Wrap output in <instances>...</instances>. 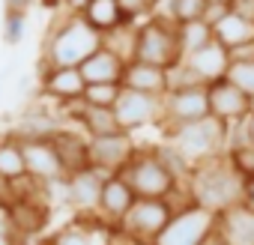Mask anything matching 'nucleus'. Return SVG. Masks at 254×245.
I'll return each instance as SVG.
<instances>
[{"label": "nucleus", "instance_id": "nucleus-1", "mask_svg": "<svg viewBox=\"0 0 254 245\" xmlns=\"http://www.w3.org/2000/svg\"><path fill=\"white\" fill-rule=\"evenodd\" d=\"M96 48H102V36L75 12H63L54 18L42 39V63L39 66H81Z\"/></svg>", "mask_w": 254, "mask_h": 245}, {"label": "nucleus", "instance_id": "nucleus-2", "mask_svg": "<svg viewBox=\"0 0 254 245\" xmlns=\"http://www.w3.org/2000/svg\"><path fill=\"white\" fill-rule=\"evenodd\" d=\"M191 203L209 209L212 215H221L227 212L230 206L239 203L242 197V177L227 165L224 156L212 159V162H203L194 168L189 185H186Z\"/></svg>", "mask_w": 254, "mask_h": 245}, {"label": "nucleus", "instance_id": "nucleus-3", "mask_svg": "<svg viewBox=\"0 0 254 245\" xmlns=\"http://www.w3.org/2000/svg\"><path fill=\"white\" fill-rule=\"evenodd\" d=\"M132 60H144L162 69H174L183 60L180 51V36H177V24L156 12L153 18L141 21L135 27V48H132Z\"/></svg>", "mask_w": 254, "mask_h": 245}, {"label": "nucleus", "instance_id": "nucleus-4", "mask_svg": "<svg viewBox=\"0 0 254 245\" xmlns=\"http://www.w3.org/2000/svg\"><path fill=\"white\" fill-rule=\"evenodd\" d=\"M177 194V191H174ZM171 197H138L135 206L126 212V218L117 224L120 236L123 239H129L132 245H153L156 236L168 227V221L174 218V212L186 203H177ZM191 203V200H189Z\"/></svg>", "mask_w": 254, "mask_h": 245}, {"label": "nucleus", "instance_id": "nucleus-5", "mask_svg": "<svg viewBox=\"0 0 254 245\" xmlns=\"http://www.w3.org/2000/svg\"><path fill=\"white\" fill-rule=\"evenodd\" d=\"M224 132H227L224 122H218L215 117H203L197 122H186V126L168 129L165 141H171L197 168L203 162H212V159L224 156Z\"/></svg>", "mask_w": 254, "mask_h": 245}, {"label": "nucleus", "instance_id": "nucleus-6", "mask_svg": "<svg viewBox=\"0 0 254 245\" xmlns=\"http://www.w3.org/2000/svg\"><path fill=\"white\" fill-rule=\"evenodd\" d=\"M123 177L129 180V185L138 197H171L174 191L183 188L174 180V174L159 162L153 147H138L135 156L129 159V165L123 168Z\"/></svg>", "mask_w": 254, "mask_h": 245}, {"label": "nucleus", "instance_id": "nucleus-7", "mask_svg": "<svg viewBox=\"0 0 254 245\" xmlns=\"http://www.w3.org/2000/svg\"><path fill=\"white\" fill-rule=\"evenodd\" d=\"M203 117H209V99H206V87L203 84L171 87L162 96V122L159 126L165 132L177 129V126H186V122H197Z\"/></svg>", "mask_w": 254, "mask_h": 245}, {"label": "nucleus", "instance_id": "nucleus-8", "mask_svg": "<svg viewBox=\"0 0 254 245\" xmlns=\"http://www.w3.org/2000/svg\"><path fill=\"white\" fill-rule=\"evenodd\" d=\"M215 218L218 215H212L209 209H203L197 203H186L174 212V218L156 236L153 245H200L206 239V233L215 227Z\"/></svg>", "mask_w": 254, "mask_h": 245}, {"label": "nucleus", "instance_id": "nucleus-9", "mask_svg": "<svg viewBox=\"0 0 254 245\" xmlns=\"http://www.w3.org/2000/svg\"><path fill=\"white\" fill-rule=\"evenodd\" d=\"M114 114H117L120 129L135 135V132H141L147 126H159L162 122V96L123 87L120 99L114 102Z\"/></svg>", "mask_w": 254, "mask_h": 245}, {"label": "nucleus", "instance_id": "nucleus-10", "mask_svg": "<svg viewBox=\"0 0 254 245\" xmlns=\"http://www.w3.org/2000/svg\"><path fill=\"white\" fill-rule=\"evenodd\" d=\"M138 144L132 138V132H114V135H96L87 138V156H90V168L108 174H120L129 159L135 156Z\"/></svg>", "mask_w": 254, "mask_h": 245}, {"label": "nucleus", "instance_id": "nucleus-11", "mask_svg": "<svg viewBox=\"0 0 254 245\" xmlns=\"http://www.w3.org/2000/svg\"><path fill=\"white\" fill-rule=\"evenodd\" d=\"M87 81L78 66H39V99H48L60 108L84 99Z\"/></svg>", "mask_w": 254, "mask_h": 245}, {"label": "nucleus", "instance_id": "nucleus-12", "mask_svg": "<svg viewBox=\"0 0 254 245\" xmlns=\"http://www.w3.org/2000/svg\"><path fill=\"white\" fill-rule=\"evenodd\" d=\"M206 99H209V117H215L218 122L230 126V122L245 120L254 111V99H248L236 84H230L227 78L206 84Z\"/></svg>", "mask_w": 254, "mask_h": 245}, {"label": "nucleus", "instance_id": "nucleus-13", "mask_svg": "<svg viewBox=\"0 0 254 245\" xmlns=\"http://www.w3.org/2000/svg\"><path fill=\"white\" fill-rule=\"evenodd\" d=\"M135 200H138V194L132 191V185H129V180L123 177V171L120 174H108L105 183H102V191H99V209H96V215L105 224L117 227L126 218V212L135 206Z\"/></svg>", "mask_w": 254, "mask_h": 245}, {"label": "nucleus", "instance_id": "nucleus-14", "mask_svg": "<svg viewBox=\"0 0 254 245\" xmlns=\"http://www.w3.org/2000/svg\"><path fill=\"white\" fill-rule=\"evenodd\" d=\"M21 153H24V168H27L30 180L45 183L54 177H66L60 153L51 138H27V141H21Z\"/></svg>", "mask_w": 254, "mask_h": 245}, {"label": "nucleus", "instance_id": "nucleus-15", "mask_svg": "<svg viewBox=\"0 0 254 245\" xmlns=\"http://www.w3.org/2000/svg\"><path fill=\"white\" fill-rule=\"evenodd\" d=\"M105 174L96 168H84L69 174V206L78 215H93L99 209V191H102Z\"/></svg>", "mask_w": 254, "mask_h": 245}, {"label": "nucleus", "instance_id": "nucleus-16", "mask_svg": "<svg viewBox=\"0 0 254 245\" xmlns=\"http://www.w3.org/2000/svg\"><path fill=\"white\" fill-rule=\"evenodd\" d=\"M183 63L197 75V81L200 84H212V81H221L224 75H227V66H230V54H227V48L221 45V42H209V45H203L200 51H194V54H186L183 57Z\"/></svg>", "mask_w": 254, "mask_h": 245}, {"label": "nucleus", "instance_id": "nucleus-17", "mask_svg": "<svg viewBox=\"0 0 254 245\" xmlns=\"http://www.w3.org/2000/svg\"><path fill=\"white\" fill-rule=\"evenodd\" d=\"M60 129H63L60 117H57L51 108H45L42 102H36V105H30L27 111H21L18 122H15L9 132H12L18 141H27V138H54Z\"/></svg>", "mask_w": 254, "mask_h": 245}, {"label": "nucleus", "instance_id": "nucleus-18", "mask_svg": "<svg viewBox=\"0 0 254 245\" xmlns=\"http://www.w3.org/2000/svg\"><path fill=\"white\" fill-rule=\"evenodd\" d=\"M120 84L129 87V90L165 96L168 93V69L153 66V63H144V60H126V69H123Z\"/></svg>", "mask_w": 254, "mask_h": 245}, {"label": "nucleus", "instance_id": "nucleus-19", "mask_svg": "<svg viewBox=\"0 0 254 245\" xmlns=\"http://www.w3.org/2000/svg\"><path fill=\"white\" fill-rule=\"evenodd\" d=\"M81 75H84V81L87 84H120V78H123V69H126V60L120 57V54H114L111 48H96L81 66Z\"/></svg>", "mask_w": 254, "mask_h": 245}, {"label": "nucleus", "instance_id": "nucleus-20", "mask_svg": "<svg viewBox=\"0 0 254 245\" xmlns=\"http://www.w3.org/2000/svg\"><path fill=\"white\" fill-rule=\"evenodd\" d=\"M54 147L60 153V162H63V171L66 174H75V171H84L90 168V156H87V135L78 132V129H60L54 138Z\"/></svg>", "mask_w": 254, "mask_h": 245}, {"label": "nucleus", "instance_id": "nucleus-21", "mask_svg": "<svg viewBox=\"0 0 254 245\" xmlns=\"http://www.w3.org/2000/svg\"><path fill=\"white\" fill-rule=\"evenodd\" d=\"M215 227L221 230L227 245H254V212H248L239 203L221 212L215 218Z\"/></svg>", "mask_w": 254, "mask_h": 245}, {"label": "nucleus", "instance_id": "nucleus-22", "mask_svg": "<svg viewBox=\"0 0 254 245\" xmlns=\"http://www.w3.org/2000/svg\"><path fill=\"white\" fill-rule=\"evenodd\" d=\"M48 203L42 197H21V200H12V218H15V233L21 239L39 233L45 227V218H48Z\"/></svg>", "mask_w": 254, "mask_h": 245}, {"label": "nucleus", "instance_id": "nucleus-23", "mask_svg": "<svg viewBox=\"0 0 254 245\" xmlns=\"http://www.w3.org/2000/svg\"><path fill=\"white\" fill-rule=\"evenodd\" d=\"M78 15H81L99 36H105V33H111V30H117V27L126 24L117 0H87V6H84Z\"/></svg>", "mask_w": 254, "mask_h": 245}, {"label": "nucleus", "instance_id": "nucleus-24", "mask_svg": "<svg viewBox=\"0 0 254 245\" xmlns=\"http://www.w3.org/2000/svg\"><path fill=\"white\" fill-rule=\"evenodd\" d=\"M212 36H215V42H221V45L230 51V48L245 45V42L254 39V24L245 21V18H239L236 12H227L224 18H218V21L212 24Z\"/></svg>", "mask_w": 254, "mask_h": 245}, {"label": "nucleus", "instance_id": "nucleus-25", "mask_svg": "<svg viewBox=\"0 0 254 245\" xmlns=\"http://www.w3.org/2000/svg\"><path fill=\"white\" fill-rule=\"evenodd\" d=\"M27 177V168H24V153H21V141L6 132L0 138V180L6 183H18Z\"/></svg>", "mask_w": 254, "mask_h": 245}, {"label": "nucleus", "instance_id": "nucleus-26", "mask_svg": "<svg viewBox=\"0 0 254 245\" xmlns=\"http://www.w3.org/2000/svg\"><path fill=\"white\" fill-rule=\"evenodd\" d=\"M153 153H156V156H159V162L174 174V180L186 188V185H189V180H191V174H194V165H191V162H189V159H186L174 144H171V141L153 144Z\"/></svg>", "mask_w": 254, "mask_h": 245}, {"label": "nucleus", "instance_id": "nucleus-27", "mask_svg": "<svg viewBox=\"0 0 254 245\" xmlns=\"http://www.w3.org/2000/svg\"><path fill=\"white\" fill-rule=\"evenodd\" d=\"M177 36H180V51L183 57L186 54H194L200 51L203 45H209L215 36H212V27L200 18V21H189V24H177Z\"/></svg>", "mask_w": 254, "mask_h": 245}, {"label": "nucleus", "instance_id": "nucleus-28", "mask_svg": "<svg viewBox=\"0 0 254 245\" xmlns=\"http://www.w3.org/2000/svg\"><path fill=\"white\" fill-rule=\"evenodd\" d=\"M45 245H96V233L87 221H69L63 227H57Z\"/></svg>", "mask_w": 254, "mask_h": 245}, {"label": "nucleus", "instance_id": "nucleus-29", "mask_svg": "<svg viewBox=\"0 0 254 245\" xmlns=\"http://www.w3.org/2000/svg\"><path fill=\"white\" fill-rule=\"evenodd\" d=\"M206 0H168V18L174 24H189V21H200L206 12Z\"/></svg>", "mask_w": 254, "mask_h": 245}, {"label": "nucleus", "instance_id": "nucleus-30", "mask_svg": "<svg viewBox=\"0 0 254 245\" xmlns=\"http://www.w3.org/2000/svg\"><path fill=\"white\" fill-rule=\"evenodd\" d=\"M135 27H138V24H123V27H117V30L105 33V36H102V45H105V48H111L114 54H120L123 60H132V48H135Z\"/></svg>", "mask_w": 254, "mask_h": 245}, {"label": "nucleus", "instance_id": "nucleus-31", "mask_svg": "<svg viewBox=\"0 0 254 245\" xmlns=\"http://www.w3.org/2000/svg\"><path fill=\"white\" fill-rule=\"evenodd\" d=\"M27 24H30V15H18V12H3V24H0V39L3 45L15 48L27 39Z\"/></svg>", "mask_w": 254, "mask_h": 245}, {"label": "nucleus", "instance_id": "nucleus-32", "mask_svg": "<svg viewBox=\"0 0 254 245\" xmlns=\"http://www.w3.org/2000/svg\"><path fill=\"white\" fill-rule=\"evenodd\" d=\"M117 3H120V12H123L126 24H141V21H147L159 12L162 0H117Z\"/></svg>", "mask_w": 254, "mask_h": 245}, {"label": "nucleus", "instance_id": "nucleus-33", "mask_svg": "<svg viewBox=\"0 0 254 245\" xmlns=\"http://www.w3.org/2000/svg\"><path fill=\"white\" fill-rule=\"evenodd\" d=\"M120 90H123V84H87L81 102L102 105V108H114V102L120 99Z\"/></svg>", "mask_w": 254, "mask_h": 245}, {"label": "nucleus", "instance_id": "nucleus-34", "mask_svg": "<svg viewBox=\"0 0 254 245\" xmlns=\"http://www.w3.org/2000/svg\"><path fill=\"white\" fill-rule=\"evenodd\" d=\"M224 78L230 84H236L248 99H254V63H230Z\"/></svg>", "mask_w": 254, "mask_h": 245}, {"label": "nucleus", "instance_id": "nucleus-35", "mask_svg": "<svg viewBox=\"0 0 254 245\" xmlns=\"http://www.w3.org/2000/svg\"><path fill=\"white\" fill-rule=\"evenodd\" d=\"M224 159H227V165H230L242 180L254 177V147H251V144H248V147H239V150L224 153Z\"/></svg>", "mask_w": 254, "mask_h": 245}, {"label": "nucleus", "instance_id": "nucleus-36", "mask_svg": "<svg viewBox=\"0 0 254 245\" xmlns=\"http://www.w3.org/2000/svg\"><path fill=\"white\" fill-rule=\"evenodd\" d=\"M227 54H230V63H254V39L245 42V45L230 48Z\"/></svg>", "mask_w": 254, "mask_h": 245}, {"label": "nucleus", "instance_id": "nucleus-37", "mask_svg": "<svg viewBox=\"0 0 254 245\" xmlns=\"http://www.w3.org/2000/svg\"><path fill=\"white\" fill-rule=\"evenodd\" d=\"M33 6H39L36 0H3V12H18V15H30Z\"/></svg>", "mask_w": 254, "mask_h": 245}, {"label": "nucleus", "instance_id": "nucleus-38", "mask_svg": "<svg viewBox=\"0 0 254 245\" xmlns=\"http://www.w3.org/2000/svg\"><path fill=\"white\" fill-rule=\"evenodd\" d=\"M0 233H15L12 203H6V200H0Z\"/></svg>", "mask_w": 254, "mask_h": 245}, {"label": "nucleus", "instance_id": "nucleus-39", "mask_svg": "<svg viewBox=\"0 0 254 245\" xmlns=\"http://www.w3.org/2000/svg\"><path fill=\"white\" fill-rule=\"evenodd\" d=\"M230 12L254 24V0H230Z\"/></svg>", "mask_w": 254, "mask_h": 245}, {"label": "nucleus", "instance_id": "nucleus-40", "mask_svg": "<svg viewBox=\"0 0 254 245\" xmlns=\"http://www.w3.org/2000/svg\"><path fill=\"white\" fill-rule=\"evenodd\" d=\"M239 206H245L248 212H254V177L242 180V197H239Z\"/></svg>", "mask_w": 254, "mask_h": 245}, {"label": "nucleus", "instance_id": "nucleus-41", "mask_svg": "<svg viewBox=\"0 0 254 245\" xmlns=\"http://www.w3.org/2000/svg\"><path fill=\"white\" fill-rule=\"evenodd\" d=\"M227 12H230V6H224V3H209V6H206V12H203V21L212 27V24H215L218 18H224Z\"/></svg>", "mask_w": 254, "mask_h": 245}, {"label": "nucleus", "instance_id": "nucleus-42", "mask_svg": "<svg viewBox=\"0 0 254 245\" xmlns=\"http://www.w3.org/2000/svg\"><path fill=\"white\" fill-rule=\"evenodd\" d=\"M200 245H227V239L221 236V230H218V227H212V230L206 233V239H203Z\"/></svg>", "mask_w": 254, "mask_h": 245}, {"label": "nucleus", "instance_id": "nucleus-43", "mask_svg": "<svg viewBox=\"0 0 254 245\" xmlns=\"http://www.w3.org/2000/svg\"><path fill=\"white\" fill-rule=\"evenodd\" d=\"M84 6H87V0H63V12H75L78 15Z\"/></svg>", "mask_w": 254, "mask_h": 245}, {"label": "nucleus", "instance_id": "nucleus-44", "mask_svg": "<svg viewBox=\"0 0 254 245\" xmlns=\"http://www.w3.org/2000/svg\"><path fill=\"white\" fill-rule=\"evenodd\" d=\"M0 245H21L18 233H0Z\"/></svg>", "mask_w": 254, "mask_h": 245}, {"label": "nucleus", "instance_id": "nucleus-45", "mask_svg": "<svg viewBox=\"0 0 254 245\" xmlns=\"http://www.w3.org/2000/svg\"><path fill=\"white\" fill-rule=\"evenodd\" d=\"M39 6H45V9H51V12H60L63 9V0H36Z\"/></svg>", "mask_w": 254, "mask_h": 245}, {"label": "nucleus", "instance_id": "nucleus-46", "mask_svg": "<svg viewBox=\"0 0 254 245\" xmlns=\"http://www.w3.org/2000/svg\"><path fill=\"white\" fill-rule=\"evenodd\" d=\"M245 126H248V138H251V147H254V111L245 117Z\"/></svg>", "mask_w": 254, "mask_h": 245}, {"label": "nucleus", "instance_id": "nucleus-47", "mask_svg": "<svg viewBox=\"0 0 254 245\" xmlns=\"http://www.w3.org/2000/svg\"><path fill=\"white\" fill-rule=\"evenodd\" d=\"M206 3H224V6H230V0H206Z\"/></svg>", "mask_w": 254, "mask_h": 245}]
</instances>
